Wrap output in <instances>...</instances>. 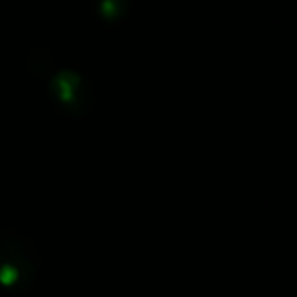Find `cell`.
Here are the masks:
<instances>
[{"label": "cell", "instance_id": "cell-1", "mask_svg": "<svg viewBox=\"0 0 297 297\" xmlns=\"http://www.w3.org/2000/svg\"><path fill=\"white\" fill-rule=\"evenodd\" d=\"M79 84H80V77L75 72H70V70L59 72L53 80V88L56 89L58 98L63 103H72L75 100V91H77Z\"/></svg>", "mask_w": 297, "mask_h": 297}, {"label": "cell", "instance_id": "cell-2", "mask_svg": "<svg viewBox=\"0 0 297 297\" xmlns=\"http://www.w3.org/2000/svg\"><path fill=\"white\" fill-rule=\"evenodd\" d=\"M19 278V271L11 264L0 266V283L4 285H14Z\"/></svg>", "mask_w": 297, "mask_h": 297}, {"label": "cell", "instance_id": "cell-3", "mask_svg": "<svg viewBox=\"0 0 297 297\" xmlns=\"http://www.w3.org/2000/svg\"><path fill=\"white\" fill-rule=\"evenodd\" d=\"M100 11L105 18H116L121 11V2L119 0H103L100 6Z\"/></svg>", "mask_w": 297, "mask_h": 297}]
</instances>
